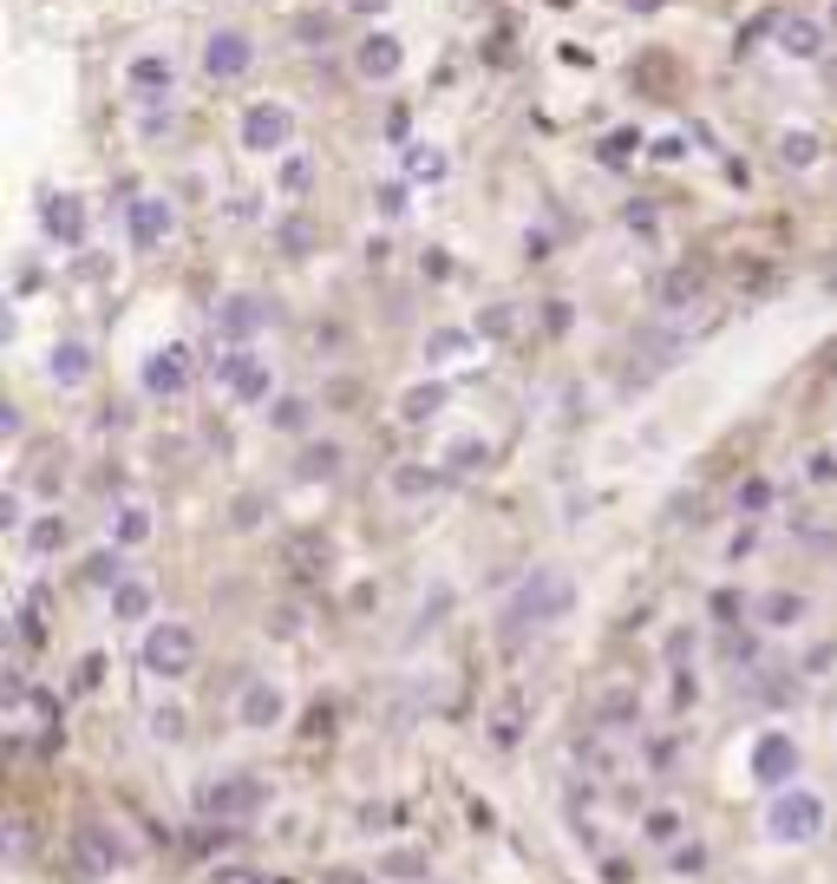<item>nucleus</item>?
I'll return each mask as SVG.
<instances>
[{
	"instance_id": "obj_2",
	"label": "nucleus",
	"mask_w": 837,
	"mask_h": 884,
	"mask_svg": "<svg viewBox=\"0 0 837 884\" xmlns=\"http://www.w3.org/2000/svg\"><path fill=\"white\" fill-rule=\"evenodd\" d=\"M269 806V787L256 780V773H223V780H204L197 787V812L204 819H249V812H262Z\"/></svg>"
},
{
	"instance_id": "obj_7",
	"label": "nucleus",
	"mask_w": 837,
	"mask_h": 884,
	"mask_svg": "<svg viewBox=\"0 0 837 884\" xmlns=\"http://www.w3.org/2000/svg\"><path fill=\"white\" fill-rule=\"evenodd\" d=\"M204 66L216 79H236L242 66H249V40H242V33H216V40H209V53H204Z\"/></svg>"
},
{
	"instance_id": "obj_12",
	"label": "nucleus",
	"mask_w": 837,
	"mask_h": 884,
	"mask_svg": "<svg viewBox=\"0 0 837 884\" xmlns=\"http://www.w3.org/2000/svg\"><path fill=\"white\" fill-rule=\"evenodd\" d=\"M778 40H785L798 60H805V53H818V27H812V20H785V27H778Z\"/></svg>"
},
{
	"instance_id": "obj_6",
	"label": "nucleus",
	"mask_w": 837,
	"mask_h": 884,
	"mask_svg": "<svg viewBox=\"0 0 837 884\" xmlns=\"http://www.w3.org/2000/svg\"><path fill=\"white\" fill-rule=\"evenodd\" d=\"M72 845H79V859H85L92 872H118V865H125V845H118V832H112V825H79V839H72Z\"/></svg>"
},
{
	"instance_id": "obj_9",
	"label": "nucleus",
	"mask_w": 837,
	"mask_h": 884,
	"mask_svg": "<svg viewBox=\"0 0 837 884\" xmlns=\"http://www.w3.org/2000/svg\"><path fill=\"white\" fill-rule=\"evenodd\" d=\"M223 380H229V387H236L242 400H262V393H269V368H256L249 354H236V361L223 368Z\"/></svg>"
},
{
	"instance_id": "obj_1",
	"label": "nucleus",
	"mask_w": 837,
	"mask_h": 884,
	"mask_svg": "<svg viewBox=\"0 0 837 884\" xmlns=\"http://www.w3.org/2000/svg\"><path fill=\"white\" fill-rule=\"evenodd\" d=\"M766 832L778 845H818L825 839V800L805 787H778L766 806Z\"/></svg>"
},
{
	"instance_id": "obj_5",
	"label": "nucleus",
	"mask_w": 837,
	"mask_h": 884,
	"mask_svg": "<svg viewBox=\"0 0 837 884\" xmlns=\"http://www.w3.org/2000/svg\"><path fill=\"white\" fill-rule=\"evenodd\" d=\"M792 773H798V747H792L785 734H766L760 747H753V780H760V787H772V793H778Z\"/></svg>"
},
{
	"instance_id": "obj_17",
	"label": "nucleus",
	"mask_w": 837,
	"mask_h": 884,
	"mask_svg": "<svg viewBox=\"0 0 837 884\" xmlns=\"http://www.w3.org/2000/svg\"><path fill=\"white\" fill-rule=\"evenodd\" d=\"M144 531H151V517H144V512H138V505H132V512L118 517V544H138Z\"/></svg>"
},
{
	"instance_id": "obj_11",
	"label": "nucleus",
	"mask_w": 837,
	"mask_h": 884,
	"mask_svg": "<svg viewBox=\"0 0 837 884\" xmlns=\"http://www.w3.org/2000/svg\"><path fill=\"white\" fill-rule=\"evenodd\" d=\"M288 138V112H249V145H281Z\"/></svg>"
},
{
	"instance_id": "obj_15",
	"label": "nucleus",
	"mask_w": 837,
	"mask_h": 884,
	"mask_svg": "<svg viewBox=\"0 0 837 884\" xmlns=\"http://www.w3.org/2000/svg\"><path fill=\"white\" fill-rule=\"evenodd\" d=\"M66 544V524L60 517H40V531H33V551H60Z\"/></svg>"
},
{
	"instance_id": "obj_14",
	"label": "nucleus",
	"mask_w": 837,
	"mask_h": 884,
	"mask_svg": "<svg viewBox=\"0 0 837 884\" xmlns=\"http://www.w3.org/2000/svg\"><path fill=\"white\" fill-rule=\"evenodd\" d=\"M112 609H118L125 623H138L144 609H151V596H144V584H125V589H118V603H112Z\"/></svg>"
},
{
	"instance_id": "obj_19",
	"label": "nucleus",
	"mask_w": 837,
	"mask_h": 884,
	"mask_svg": "<svg viewBox=\"0 0 837 884\" xmlns=\"http://www.w3.org/2000/svg\"><path fill=\"white\" fill-rule=\"evenodd\" d=\"M778 151H792V164H812V151H818V145H812V138H785Z\"/></svg>"
},
{
	"instance_id": "obj_16",
	"label": "nucleus",
	"mask_w": 837,
	"mask_h": 884,
	"mask_svg": "<svg viewBox=\"0 0 837 884\" xmlns=\"http://www.w3.org/2000/svg\"><path fill=\"white\" fill-rule=\"evenodd\" d=\"M360 66H366V73H393V47H386V40H373V47L360 53Z\"/></svg>"
},
{
	"instance_id": "obj_3",
	"label": "nucleus",
	"mask_w": 837,
	"mask_h": 884,
	"mask_svg": "<svg viewBox=\"0 0 837 884\" xmlns=\"http://www.w3.org/2000/svg\"><path fill=\"white\" fill-rule=\"evenodd\" d=\"M569 603H576V589L562 584L557 571H537L530 584L517 589V603H510V623H524V629H544V623H557Z\"/></svg>"
},
{
	"instance_id": "obj_10",
	"label": "nucleus",
	"mask_w": 837,
	"mask_h": 884,
	"mask_svg": "<svg viewBox=\"0 0 837 884\" xmlns=\"http://www.w3.org/2000/svg\"><path fill=\"white\" fill-rule=\"evenodd\" d=\"M184 354H177V348H170V354H157V361H151V373H144V387H151V393H177V387H184Z\"/></svg>"
},
{
	"instance_id": "obj_13",
	"label": "nucleus",
	"mask_w": 837,
	"mask_h": 884,
	"mask_svg": "<svg viewBox=\"0 0 837 884\" xmlns=\"http://www.w3.org/2000/svg\"><path fill=\"white\" fill-rule=\"evenodd\" d=\"M53 373H60L66 387H79V380H85V348H79V341H66V348L53 354Z\"/></svg>"
},
{
	"instance_id": "obj_18",
	"label": "nucleus",
	"mask_w": 837,
	"mask_h": 884,
	"mask_svg": "<svg viewBox=\"0 0 837 884\" xmlns=\"http://www.w3.org/2000/svg\"><path fill=\"white\" fill-rule=\"evenodd\" d=\"M798 616V596H772L766 603V623H792Z\"/></svg>"
},
{
	"instance_id": "obj_8",
	"label": "nucleus",
	"mask_w": 837,
	"mask_h": 884,
	"mask_svg": "<svg viewBox=\"0 0 837 884\" xmlns=\"http://www.w3.org/2000/svg\"><path fill=\"white\" fill-rule=\"evenodd\" d=\"M242 721H249V728H276L281 721V695L269 688V681H256V688L242 695Z\"/></svg>"
},
{
	"instance_id": "obj_20",
	"label": "nucleus",
	"mask_w": 837,
	"mask_h": 884,
	"mask_svg": "<svg viewBox=\"0 0 837 884\" xmlns=\"http://www.w3.org/2000/svg\"><path fill=\"white\" fill-rule=\"evenodd\" d=\"M249 884H262V878H249Z\"/></svg>"
},
{
	"instance_id": "obj_4",
	"label": "nucleus",
	"mask_w": 837,
	"mask_h": 884,
	"mask_svg": "<svg viewBox=\"0 0 837 884\" xmlns=\"http://www.w3.org/2000/svg\"><path fill=\"white\" fill-rule=\"evenodd\" d=\"M144 668H151L157 681L190 675V668H197V636H190L184 623H157V629L144 636Z\"/></svg>"
}]
</instances>
